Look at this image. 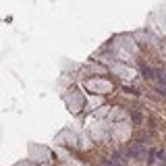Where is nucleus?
Instances as JSON below:
<instances>
[{
	"label": "nucleus",
	"mask_w": 166,
	"mask_h": 166,
	"mask_svg": "<svg viewBox=\"0 0 166 166\" xmlns=\"http://www.w3.org/2000/svg\"><path fill=\"white\" fill-rule=\"evenodd\" d=\"M158 158H160V162H162L160 166H166V152H164V150H160V152H158Z\"/></svg>",
	"instance_id": "39448f33"
},
{
	"label": "nucleus",
	"mask_w": 166,
	"mask_h": 166,
	"mask_svg": "<svg viewBox=\"0 0 166 166\" xmlns=\"http://www.w3.org/2000/svg\"><path fill=\"white\" fill-rule=\"evenodd\" d=\"M127 156H131V158H147V156H150V147L145 143L133 141V143L127 147Z\"/></svg>",
	"instance_id": "f257e3e1"
},
{
	"label": "nucleus",
	"mask_w": 166,
	"mask_h": 166,
	"mask_svg": "<svg viewBox=\"0 0 166 166\" xmlns=\"http://www.w3.org/2000/svg\"><path fill=\"white\" fill-rule=\"evenodd\" d=\"M154 79H156L160 85H166V77H164V73H162V71H154Z\"/></svg>",
	"instance_id": "f03ea898"
},
{
	"label": "nucleus",
	"mask_w": 166,
	"mask_h": 166,
	"mask_svg": "<svg viewBox=\"0 0 166 166\" xmlns=\"http://www.w3.org/2000/svg\"><path fill=\"white\" fill-rule=\"evenodd\" d=\"M141 73H143V77H147V79H154V71L147 69V67H141Z\"/></svg>",
	"instance_id": "20e7f679"
},
{
	"label": "nucleus",
	"mask_w": 166,
	"mask_h": 166,
	"mask_svg": "<svg viewBox=\"0 0 166 166\" xmlns=\"http://www.w3.org/2000/svg\"><path fill=\"white\" fill-rule=\"evenodd\" d=\"M131 118H133V123H141V120H143V116H141V112H139V110H135V112H133V114H131Z\"/></svg>",
	"instance_id": "7ed1b4c3"
}]
</instances>
